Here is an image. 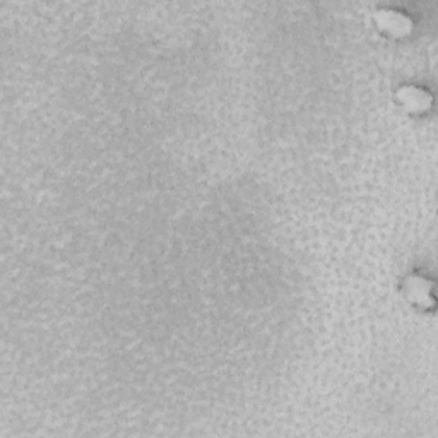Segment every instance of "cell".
Instances as JSON below:
<instances>
[{"instance_id":"obj_1","label":"cell","mask_w":438,"mask_h":438,"mask_svg":"<svg viewBox=\"0 0 438 438\" xmlns=\"http://www.w3.org/2000/svg\"><path fill=\"white\" fill-rule=\"evenodd\" d=\"M375 21L379 24L380 30L392 36H403L408 33L413 26V23L406 18L403 12L392 9H384L377 12Z\"/></svg>"},{"instance_id":"obj_2","label":"cell","mask_w":438,"mask_h":438,"mask_svg":"<svg viewBox=\"0 0 438 438\" xmlns=\"http://www.w3.org/2000/svg\"><path fill=\"white\" fill-rule=\"evenodd\" d=\"M397 98L409 112H421V110H425V100L428 96L416 88H403L397 93Z\"/></svg>"}]
</instances>
